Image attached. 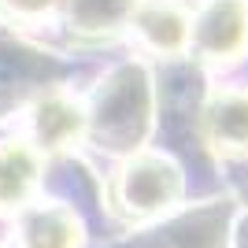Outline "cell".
Here are the masks:
<instances>
[{"instance_id": "7c38bea8", "label": "cell", "mask_w": 248, "mask_h": 248, "mask_svg": "<svg viewBox=\"0 0 248 248\" xmlns=\"http://www.w3.org/2000/svg\"><path fill=\"white\" fill-rule=\"evenodd\" d=\"M245 248H248V233H245Z\"/></svg>"}, {"instance_id": "8992f818", "label": "cell", "mask_w": 248, "mask_h": 248, "mask_svg": "<svg viewBox=\"0 0 248 248\" xmlns=\"http://www.w3.org/2000/svg\"><path fill=\"white\" fill-rule=\"evenodd\" d=\"M37 152L22 141L0 145V211H22L30 204V193L37 186Z\"/></svg>"}, {"instance_id": "9c48e42d", "label": "cell", "mask_w": 248, "mask_h": 248, "mask_svg": "<svg viewBox=\"0 0 248 248\" xmlns=\"http://www.w3.org/2000/svg\"><path fill=\"white\" fill-rule=\"evenodd\" d=\"M137 33L145 37L148 48L163 52V56H174V52L189 48V19L170 4H152V8H137L134 19Z\"/></svg>"}, {"instance_id": "8fae6325", "label": "cell", "mask_w": 248, "mask_h": 248, "mask_svg": "<svg viewBox=\"0 0 248 248\" xmlns=\"http://www.w3.org/2000/svg\"><path fill=\"white\" fill-rule=\"evenodd\" d=\"M15 15H45V11L56 8V0H4Z\"/></svg>"}, {"instance_id": "277c9868", "label": "cell", "mask_w": 248, "mask_h": 248, "mask_svg": "<svg viewBox=\"0 0 248 248\" xmlns=\"http://www.w3.org/2000/svg\"><path fill=\"white\" fill-rule=\"evenodd\" d=\"M63 74V63H56L45 52H30L19 45H0V111L19 108L33 89L48 85Z\"/></svg>"}, {"instance_id": "7a4b0ae2", "label": "cell", "mask_w": 248, "mask_h": 248, "mask_svg": "<svg viewBox=\"0 0 248 248\" xmlns=\"http://www.w3.org/2000/svg\"><path fill=\"white\" fill-rule=\"evenodd\" d=\"M182 170L167 155H137L111 182V211L123 218L163 215L182 200Z\"/></svg>"}, {"instance_id": "5b68a950", "label": "cell", "mask_w": 248, "mask_h": 248, "mask_svg": "<svg viewBox=\"0 0 248 248\" xmlns=\"http://www.w3.org/2000/svg\"><path fill=\"white\" fill-rule=\"evenodd\" d=\"M15 248H82V222L63 204H26L15 226Z\"/></svg>"}, {"instance_id": "30bf717a", "label": "cell", "mask_w": 248, "mask_h": 248, "mask_svg": "<svg viewBox=\"0 0 248 248\" xmlns=\"http://www.w3.org/2000/svg\"><path fill=\"white\" fill-rule=\"evenodd\" d=\"M85 115L78 111V104H71L67 96H45L37 104L33 115V137L41 148H63L71 137L82 134Z\"/></svg>"}, {"instance_id": "3957f363", "label": "cell", "mask_w": 248, "mask_h": 248, "mask_svg": "<svg viewBox=\"0 0 248 248\" xmlns=\"http://www.w3.org/2000/svg\"><path fill=\"white\" fill-rule=\"evenodd\" d=\"M189 48L204 63H237L248 48V4L245 0H207L189 19Z\"/></svg>"}, {"instance_id": "52a82bcc", "label": "cell", "mask_w": 248, "mask_h": 248, "mask_svg": "<svg viewBox=\"0 0 248 248\" xmlns=\"http://www.w3.org/2000/svg\"><path fill=\"white\" fill-rule=\"evenodd\" d=\"M63 4V19L82 37H108L134 19L137 0H56Z\"/></svg>"}, {"instance_id": "ba28073f", "label": "cell", "mask_w": 248, "mask_h": 248, "mask_svg": "<svg viewBox=\"0 0 248 248\" xmlns=\"http://www.w3.org/2000/svg\"><path fill=\"white\" fill-rule=\"evenodd\" d=\"M207 134L226 152H248V93L226 89L207 104L204 111Z\"/></svg>"}, {"instance_id": "6da1fadb", "label": "cell", "mask_w": 248, "mask_h": 248, "mask_svg": "<svg viewBox=\"0 0 248 248\" xmlns=\"http://www.w3.org/2000/svg\"><path fill=\"white\" fill-rule=\"evenodd\" d=\"M85 123L100 141V148L130 152L145 141V130L152 123V93H148V74L137 63H126L100 82L93 100V111Z\"/></svg>"}]
</instances>
